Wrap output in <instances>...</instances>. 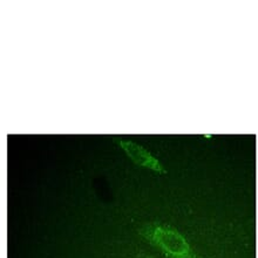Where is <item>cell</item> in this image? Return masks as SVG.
Here are the masks:
<instances>
[{
  "label": "cell",
  "instance_id": "1",
  "mask_svg": "<svg viewBox=\"0 0 258 258\" xmlns=\"http://www.w3.org/2000/svg\"><path fill=\"white\" fill-rule=\"evenodd\" d=\"M140 236L166 258H201L187 238L170 225L150 222L140 229Z\"/></svg>",
  "mask_w": 258,
  "mask_h": 258
},
{
  "label": "cell",
  "instance_id": "2",
  "mask_svg": "<svg viewBox=\"0 0 258 258\" xmlns=\"http://www.w3.org/2000/svg\"><path fill=\"white\" fill-rule=\"evenodd\" d=\"M119 145L136 166L147 168V169L156 171L159 174H167L166 168L162 166V163L145 147L140 146L139 143L131 141V140H119Z\"/></svg>",
  "mask_w": 258,
  "mask_h": 258
}]
</instances>
